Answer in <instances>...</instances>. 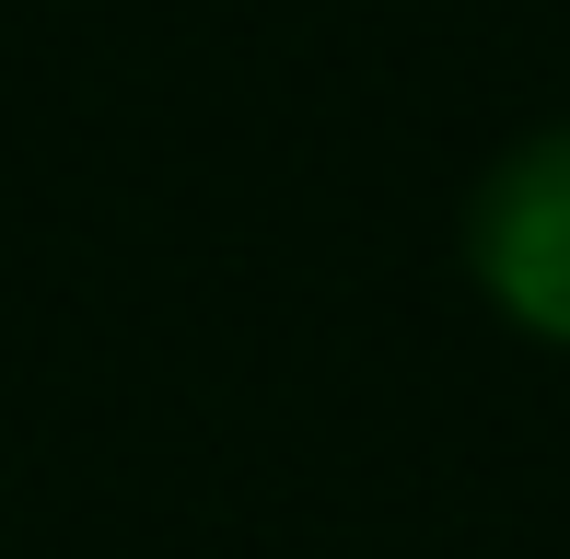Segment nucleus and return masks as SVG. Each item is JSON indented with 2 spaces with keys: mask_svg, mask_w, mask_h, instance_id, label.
Here are the masks:
<instances>
[{
  "mask_svg": "<svg viewBox=\"0 0 570 559\" xmlns=\"http://www.w3.org/2000/svg\"><path fill=\"white\" fill-rule=\"evenodd\" d=\"M465 268H478V292L501 303L524 339L570 350V117H559V129H535V140L478 187Z\"/></svg>",
  "mask_w": 570,
  "mask_h": 559,
  "instance_id": "f257e3e1",
  "label": "nucleus"
}]
</instances>
